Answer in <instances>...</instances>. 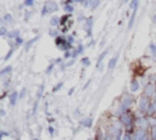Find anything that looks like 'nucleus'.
<instances>
[{"label": "nucleus", "instance_id": "f257e3e1", "mask_svg": "<svg viewBox=\"0 0 156 140\" xmlns=\"http://www.w3.org/2000/svg\"><path fill=\"white\" fill-rule=\"evenodd\" d=\"M119 122H121V124L122 126H124L127 129H131L132 128V126H133V123H134V121H133V115L131 112H123L121 116H119Z\"/></svg>", "mask_w": 156, "mask_h": 140}, {"label": "nucleus", "instance_id": "f03ea898", "mask_svg": "<svg viewBox=\"0 0 156 140\" xmlns=\"http://www.w3.org/2000/svg\"><path fill=\"white\" fill-rule=\"evenodd\" d=\"M58 10V5H56L55 1H46L44 4V7H43V11H41V16H45L46 14H50L53 11H56Z\"/></svg>", "mask_w": 156, "mask_h": 140}, {"label": "nucleus", "instance_id": "7ed1b4c3", "mask_svg": "<svg viewBox=\"0 0 156 140\" xmlns=\"http://www.w3.org/2000/svg\"><path fill=\"white\" fill-rule=\"evenodd\" d=\"M132 102H133V97H131V96H124V99L122 100L121 106H119V110H118L119 115H122L123 112H127L128 107L132 105Z\"/></svg>", "mask_w": 156, "mask_h": 140}, {"label": "nucleus", "instance_id": "20e7f679", "mask_svg": "<svg viewBox=\"0 0 156 140\" xmlns=\"http://www.w3.org/2000/svg\"><path fill=\"white\" fill-rule=\"evenodd\" d=\"M144 95L147 96V97H153L156 95V84L155 83H149V84H147V87H145V89H144Z\"/></svg>", "mask_w": 156, "mask_h": 140}, {"label": "nucleus", "instance_id": "39448f33", "mask_svg": "<svg viewBox=\"0 0 156 140\" xmlns=\"http://www.w3.org/2000/svg\"><path fill=\"white\" fill-rule=\"evenodd\" d=\"M149 105H150V99H149V97H147L145 95H143L139 99V108L142 110V112H147Z\"/></svg>", "mask_w": 156, "mask_h": 140}, {"label": "nucleus", "instance_id": "423d86ee", "mask_svg": "<svg viewBox=\"0 0 156 140\" xmlns=\"http://www.w3.org/2000/svg\"><path fill=\"white\" fill-rule=\"evenodd\" d=\"M136 124H137V127L139 129H143V131H147V129L149 128V126H150L149 121L147 120V118H144V117H139L136 121Z\"/></svg>", "mask_w": 156, "mask_h": 140}, {"label": "nucleus", "instance_id": "0eeeda50", "mask_svg": "<svg viewBox=\"0 0 156 140\" xmlns=\"http://www.w3.org/2000/svg\"><path fill=\"white\" fill-rule=\"evenodd\" d=\"M147 135V131H143V129H139L138 132L134 133V137H133V140H143Z\"/></svg>", "mask_w": 156, "mask_h": 140}, {"label": "nucleus", "instance_id": "6e6552de", "mask_svg": "<svg viewBox=\"0 0 156 140\" xmlns=\"http://www.w3.org/2000/svg\"><path fill=\"white\" fill-rule=\"evenodd\" d=\"M147 115L148 116H153V115H156V100L150 102V105L147 110Z\"/></svg>", "mask_w": 156, "mask_h": 140}, {"label": "nucleus", "instance_id": "1a4fd4ad", "mask_svg": "<svg viewBox=\"0 0 156 140\" xmlns=\"http://www.w3.org/2000/svg\"><path fill=\"white\" fill-rule=\"evenodd\" d=\"M17 97H18V93H17V91H14L12 94H10V105H11V106L16 105Z\"/></svg>", "mask_w": 156, "mask_h": 140}, {"label": "nucleus", "instance_id": "9d476101", "mask_svg": "<svg viewBox=\"0 0 156 140\" xmlns=\"http://www.w3.org/2000/svg\"><path fill=\"white\" fill-rule=\"evenodd\" d=\"M117 60H118V56H113V57L109 61V65H107V68L109 70H113L115 68V66L117 64Z\"/></svg>", "mask_w": 156, "mask_h": 140}, {"label": "nucleus", "instance_id": "9b49d317", "mask_svg": "<svg viewBox=\"0 0 156 140\" xmlns=\"http://www.w3.org/2000/svg\"><path fill=\"white\" fill-rule=\"evenodd\" d=\"M139 89V82L138 80H132V83H131V91L132 93H136L137 90Z\"/></svg>", "mask_w": 156, "mask_h": 140}, {"label": "nucleus", "instance_id": "f8f14e48", "mask_svg": "<svg viewBox=\"0 0 156 140\" xmlns=\"http://www.w3.org/2000/svg\"><path fill=\"white\" fill-rule=\"evenodd\" d=\"M107 53H109V49H106L105 51H102V53L100 54V56H99V59H98V61H96V64H98V67L100 66V64H101V61H102V59L105 57V56L107 55Z\"/></svg>", "mask_w": 156, "mask_h": 140}, {"label": "nucleus", "instance_id": "ddd939ff", "mask_svg": "<svg viewBox=\"0 0 156 140\" xmlns=\"http://www.w3.org/2000/svg\"><path fill=\"white\" fill-rule=\"evenodd\" d=\"M136 14H137V10H134L133 14H132V17L131 20H129V23H128V29H131L133 27V24H134V18H136Z\"/></svg>", "mask_w": 156, "mask_h": 140}, {"label": "nucleus", "instance_id": "4468645a", "mask_svg": "<svg viewBox=\"0 0 156 140\" xmlns=\"http://www.w3.org/2000/svg\"><path fill=\"white\" fill-rule=\"evenodd\" d=\"M92 23H93V18L89 17L87 21V26H88V34H89V37H92Z\"/></svg>", "mask_w": 156, "mask_h": 140}, {"label": "nucleus", "instance_id": "2eb2a0df", "mask_svg": "<svg viewBox=\"0 0 156 140\" xmlns=\"http://www.w3.org/2000/svg\"><path fill=\"white\" fill-rule=\"evenodd\" d=\"M59 23H60V18L58 16H54L53 18H51V21H50V26H53V27L58 26Z\"/></svg>", "mask_w": 156, "mask_h": 140}, {"label": "nucleus", "instance_id": "dca6fc26", "mask_svg": "<svg viewBox=\"0 0 156 140\" xmlns=\"http://www.w3.org/2000/svg\"><path fill=\"white\" fill-rule=\"evenodd\" d=\"M11 71H12V67H11V66H7V67H5L4 70H1V71H0V77H1V76H4L5 73H9V72H11Z\"/></svg>", "mask_w": 156, "mask_h": 140}, {"label": "nucleus", "instance_id": "f3484780", "mask_svg": "<svg viewBox=\"0 0 156 140\" xmlns=\"http://www.w3.org/2000/svg\"><path fill=\"white\" fill-rule=\"evenodd\" d=\"M138 5H139V0H132L131 1V9H133V11H134V10L138 9Z\"/></svg>", "mask_w": 156, "mask_h": 140}, {"label": "nucleus", "instance_id": "a211bd4d", "mask_svg": "<svg viewBox=\"0 0 156 140\" xmlns=\"http://www.w3.org/2000/svg\"><path fill=\"white\" fill-rule=\"evenodd\" d=\"M17 34H20V30L16 29V30H14V32L7 33V37H9V38H15V37H16V38H17V37H18Z\"/></svg>", "mask_w": 156, "mask_h": 140}, {"label": "nucleus", "instance_id": "6ab92c4d", "mask_svg": "<svg viewBox=\"0 0 156 140\" xmlns=\"http://www.w3.org/2000/svg\"><path fill=\"white\" fill-rule=\"evenodd\" d=\"M92 118H88V120H84V121H83L82 122V124H83V126H84V127H88V128H89V127H92Z\"/></svg>", "mask_w": 156, "mask_h": 140}, {"label": "nucleus", "instance_id": "aec40b11", "mask_svg": "<svg viewBox=\"0 0 156 140\" xmlns=\"http://www.w3.org/2000/svg\"><path fill=\"white\" fill-rule=\"evenodd\" d=\"M38 38H39V35H38V37H35V38H33V39H31V40L28 41V43H27V45H26V50H28V49L31 48V45H32V44L34 43V41L38 39Z\"/></svg>", "mask_w": 156, "mask_h": 140}, {"label": "nucleus", "instance_id": "412c9836", "mask_svg": "<svg viewBox=\"0 0 156 140\" xmlns=\"http://www.w3.org/2000/svg\"><path fill=\"white\" fill-rule=\"evenodd\" d=\"M82 53H83V46H82V45H79V48H78V49L75 51L73 55H72V56H73V57H76L77 55H79V54H82Z\"/></svg>", "mask_w": 156, "mask_h": 140}, {"label": "nucleus", "instance_id": "4be33fe9", "mask_svg": "<svg viewBox=\"0 0 156 140\" xmlns=\"http://www.w3.org/2000/svg\"><path fill=\"white\" fill-rule=\"evenodd\" d=\"M151 139H153V140H156V126H153V127H151Z\"/></svg>", "mask_w": 156, "mask_h": 140}, {"label": "nucleus", "instance_id": "5701e85b", "mask_svg": "<svg viewBox=\"0 0 156 140\" xmlns=\"http://www.w3.org/2000/svg\"><path fill=\"white\" fill-rule=\"evenodd\" d=\"M70 17H71V15H70V14H69V15H65V16H64V17H62V18L60 20V23H61V24H64V23H65L66 21L69 20Z\"/></svg>", "mask_w": 156, "mask_h": 140}, {"label": "nucleus", "instance_id": "b1692460", "mask_svg": "<svg viewBox=\"0 0 156 140\" xmlns=\"http://www.w3.org/2000/svg\"><path fill=\"white\" fill-rule=\"evenodd\" d=\"M82 64L84 65V66H89L90 65V61H89V59H88V57H83L82 59Z\"/></svg>", "mask_w": 156, "mask_h": 140}, {"label": "nucleus", "instance_id": "393cba45", "mask_svg": "<svg viewBox=\"0 0 156 140\" xmlns=\"http://www.w3.org/2000/svg\"><path fill=\"white\" fill-rule=\"evenodd\" d=\"M0 35H7V29L5 27H0Z\"/></svg>", "mask_w": 156, "mask_h": 140}, {"label": "nucleus", "instance_id": "a878e982", "mask_svg": "<svg viewBox=\"0 0 156 140\" xmlns=\"http://www.w3.org/2000/svg\"><path fill=\"white\" fill-rule=\"evenodd\" d=\"M150 50H151L153 55L156 56V44H150Z\"/></svg>", "mask_w": 156, "mask_h": 140}, {"label": "nucleus", "instance_id": "bb28decb", "mask_svg": "<svg viewBox=\"0 0 156 140\" xmlns=\"http://www.w3.org/2000/svg\"><path fill=\"white\" fill-rule=\"evenodd\" d=\"M122 140H133L132 139V135L129 133H124V135H123V139Z\"/></svg>", "mask_w": 156, "mask_h": 140}, {"label": "nucleus", "instance_id": "cd10ccee", "mask_svg": "<svg viewBox=\"0 0 156 140\" xmlns=\"http://www.w3.org/2000/svg\"><path fill=\"white\" fill-rule=\"evenodd\" d=\"M65 10H66L67 12H72V11H73V6H71L70 4H67L66 6H65Z\"/></svg>", "mask_w": 156, "mask_h": 140}, {"label": "nucleus", "instance_id": "c85d7f7f", "mask_svg": "<svg viewBox=\"0 0 156 140\" xmlns=\"http://www.w3.org/2000/svg\"><path fill=\"white\" fill-rule=\"evenodd\" d=\"M62 84H64V83H59V84L56 85V87L54 88V89H53V93H56V91H58V90H60L61 88H62Z\"/></svg>", "mask_w": 156, "mask_h": 140}, {"label": "nucleus", "instance_id": "c756f323", "mask_svg": "<svg viewBox=\"0 0 156 140\" xmlns=\"http://www.w3.org/2000/svg\"><path fill=\"white\" fill-rule=\"evenodd\" d=\"M100 4V1H99V0H94V1H93V5H92V9L93 10H95L96 7H98V5Z\"/></svg>", "mask_w": 156, "mask_h": 140}, {"label": "nucleus", "instance_id": "7c9ffc66", "mask_svg": "<svg viewBox=\"0 0 156 140\" xmlns=\"http://www.w3.org/2000/svg\"><path fill=\"white\" fill-rule=\"evenodd\" d=\"M34 3V0H24V5L26 6H32Z\"/></svg>", "mask_w": 156, "mask_h": 140}, {"label": "nucleus", "instance_id": "2f4dec72", "mask_svg": "<svg viewBox=\"0 0 156 140\" xmlns=\"http://www.w3.org/2000/svg\"><path fill=\"white\" fill-rule=\"evenodd\" d=\"M43 90H44V85H40V89H39V91H38V99H40L41 97V93H43Z\"/></svg>", "mask_w": 156, "mask_h": 140}, {"label": "nucleus", "instance_id": "473e14b6", "mask_svg": "<svg viewBox=\"0 0 156 140\" xmlns=\"http://www.w3.org/2000/svg\"><path fill=\"white\" fill-rule=\"evenodd\" d=\"M12 53H14V49H11V50H10V51H9V53H7V55H6V56H5V60H9L10 57H11V55H12Z\"/></svg>", "mask_w": 156, "mask_h": 140}, {"label": "nucleus", "instance_id": "72a5a7b5", "mask_svg": "<svg viewBox=\"0 0 156 140\" xmlns=\"http://www.w3.org/2000/svg\"><path fill=\"white\" fill-rule=\"evenodd\" d=\"M16 43H17V45H21V44L23 43V39L21 38V37H17V38H16Z\"/></svg>", "mask_w": 156, "mask_h": 140}, {"label": "nucleus", "instance_id": "f704fd0d", "mask_svg": "<svg viewBox=\"0 0 156 140\" xmlns=\"http://www.w3.org/2000/svg\"><path fill=\"white\" fill-rule=\"evenodd\" d=\"M5 21H12V17H11V15H5V17H4Z\"/></svg>", "mask_w": 156, "mask_h": 140}, {"label": "nucleus", "instance_id": "c9c22d12", "mask_svg": "<svg viewBox=\"0 0 156 140\" xmlns=\"http://www.w3.org/2000/svg\"><path fill=\"white\" fill-rule=\"evenodd\" d=\"M121 137H122V134H121V131H119V132L116 133V139L115 140H121Z\"/></svg>", "mask_w": 156, "mask_h": 140}, {"label": "nucleus", "instance_id": "e433bc0d", "mask_svg": "<svg viewBox=\"0 0 156 140\" xmlns=\"http://www.w3.org/2000/svg\"><path fill=\"white\" fill-rule=\"evenodd\" d=\"M53 67H54V65H50V66L48 67V68H46V73H49V72H50L51 70H53Z\"/></svg>", "mask_w": 156, "mask_h": 140}, {"label": "nucleus", "instance_id": "4c0bfd02", "mask_svg": "<svg viewBox=\"0 0 156 140\" xmlns=\"http://www.w3.org/2000/svg\"><path fill=\"white\" fill-rule=\"evenodd\" d=\"M71 56L72 55L69 53V51H66V53H65V59H69V57H71Z\"/></svg>", "mask_w": 156, "mask_h": 140}, {"label": "nucleus", "instance_id": "58836bf2", "mask_svg": "<svg viewBox=\"0 0 156 140\" xmlns=\"http://www.w3.org/2000/svg\"><path fill=\"white\" fill-rule=\"evenodd\" d=\"M49 34H51L53 37H56V34H58V33H56V30H50Z\"/></svg>", "mask_w": 156, "mask_h": 140}, {"label": "nucleus", "instance_id": "ea45409f", "mask_svg": "<svg viewBox=\"0 0 156 140\" xmlns=\"http://www.w3.org/2000/svg\"><path fill=\"white\" fill-rule=\"evenodd\" d=\"M24 93H26V89L23 88V89H22V93H21V95H20V97H21V99H22V97L24 96Z\"/></svg>", "mask_w": 156, "mask_h": 140}, {"label": "nucleus", "instance_id": "a19ab883", "mask_svg": "<svg viewBox=\"0 0 156 140\" xmlns=\"http://www.w3.org/2000/svg\"><path fill=\"white\" fill-rule=\"evenodd\" d=\"M67 41H69L70 44H72V41H73V37H69V39H67Z\"/></svg>", "mask_w": 156, "mask_h": 140}, {"label": "nucleus", "instance_id": "79ce46f5", "mask_svg": "<svg viewBox=\"0 0 156 140\" xmlns=\"http://www.w3.org/2000/svg\"><path fill=\"white\" fill-rule=\"evenodd\" d=\"M49 132H50L51 135H53V134H54V128L53 127H49Z\"/></svg>", "mask_w": 156, "mask_h": 140}, {"label": "nucleus", "instance_id": "37998d69", "mask_svg": "<svg viewBox=\"0 0 156 140\" xmlns=\"http://www.w3.org/2000/svg\"><path fill=\"white\" fill-rule=\"evenodd\" d=\"M0 115L4 116V115H5V111H4V110H1V111H0Z\"/></svg>", "mask_w": 156, "mask_h": 140}, {"label": "nucleus", "instance_id": "c03bdc74", "mask_svg": "<svg viewBox=\"0 0 156 140\" xmlns=\"http://www.w3.org/2000/svg\"><path fill=\"white\" fill-rule=\"evenodd\" d=\"M73 91H75V88H72V89L70 90V95H71V94H72V93H73Z\"/></svg>", "mask_w": 156, "mask_h": 140}, {"label": "nucleus", "instance_id": "a18cd8bd", "mask_svg": "<svg viewBox=\"0 0 156 140\" xmlns=\"http://www.w3.org/2000/svg\"><path fill=\"white\" fill-rule=\"evenodd\" d=\"M75 1H78V3H83L84 0H75Z\"/></svg>", "mask_w": 156, "mask_h": 140}, {"label": "nucleus", "instance_id": "49530a36", "mask_svg": "<svg viewBox=\"0 0 156 140\" xmlns=\"http://www.w3.org/2000/svg\"><path fill=\"white\" fill-rule=\"evenodd\" d=\"M143 140H150V138H149V137H145Z\"/></svg>", "mask_w": 156, "mask_h": 140}, {"label": "nucleus", "instance_id": "de8ad7c7", "mask_svg": "<svg viewBox=\"0 0 156 140\" xmlns=\"http://www.w3.org/2000/svg\"><path fill=\"white\" fill-rule=\"evenodd\" d=\"M105 140H112V139H111L110 137H106V139H105Z\"/></svg>", "mask_w": 156, "mask_h": 140}, {"label": "nucleus", "instance_id": "09e8293b", "mask_svg": "<svg viewBox=\"0 0 156 140\" xmlns=\"http://www.w3.org/2000/svg\"><path fill=\"white\" fill-rule=\"evenodd\" d=\"M154 21H155V22H156V15H155V17H154Z\"/></svg>", "mask_w": 156, "mask_h": 140}, {"label": "nucleus", "instance_id": "8fccbe9b", "mask_svg": "<svg viewBox=\"0 0 156 140\" xmlns=\"http://www.w3.org/2000/svg\"><path fill=\"white\" fill-rule=\"evenodd\" d=\"M127 1V0H122V3H126Z\"/></svg>", "mask_w": 156, "mask_h": 140}, {"label": "nucleus", "instance_id": "3c124183", "mask_svg": "<svg viewBox=\"0 0 156 140\" xmlns=\"http://www.w3.org/2000/svg\"><path fill=\"white\" fill-rule=\"evenodd\" d=\"M155 100H156V95H155Z\"/></svg>", "mask_w": 156, "mask_h": 140}, {"label": "nucleus", "instance_id": "603ef678", "mask_svg": "<svg viewBox=\"0 0 156 140\" xmlns=\"http://www.w3.org/2000/svg\"><path fill=\"white\" fill-rule=\"evenodd\" d=\"M34 140H38V139H34Z\"/></svg>", "mask_w": 156, "mask_h": 140}]
</instances>
